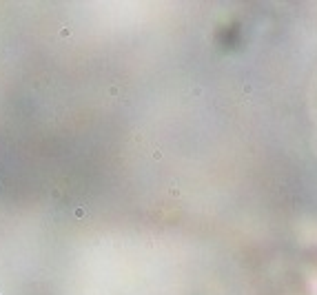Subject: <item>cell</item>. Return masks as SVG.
I'll return each instance as SVG.
<instances>
[{
    "instance_id": "1",
    "label": "cell",
    "mask_w": 317,
    "mask_h": 295,
    "mask_svg": "<svg viewBox=\"0 0 317 295\" xmlns=\"http://www.w3.org/2000/svg\"><path fill=\"white\" fill-rule=\"evenodd\" d=\"M87 213H89V211H87V206H82V204H78V206L73 209V215H75V217H84Z\"/></svg>"
},
{
    "instance_id": "2",
    "label": "cell",
    "mask_w": 317,
    "mask_h": 295,
    "mask_svg": "<svg viewBox=\"0 0 317 295\" xmlns=\"http://www.w3.org/2000/svg\"><path fill=\"white\" fill-rule=\"evenodd\" d=\"M162 156H164V153H162L160 149H153V151H151V158H153V160H162Z\"/></svg>"
},
{
    "instance_id": "3",
    "label": "cell",
    "mask_w": 317,
    "mask_h": 295,
    "mask_svg": "<svg viewBox=\"0 0 317 295\" xmlns=\"http://www.w3.org/2000/svg\"><path fill=\"white\" fill-rule=\"evenodd\" d=\"M60 36H62V38H69V36H71V29H69V27H62V29H60Z\"/></svg>"
},
{
    "instance_id": "4",
    "label": "cell",
    "mask_w": 317,
    "mask_h": 295,
    "mask_svg": "<svg viewBox=\"0 0 317 295\" xmlns=\"http://www.w3.org/2000/svg\"><path fill=\"white\" fill-rule=\"evenodd\" d=\"M120 93V89L115 87V84H111V87H109V96H118Z\"/></svg>"
},
{
    "instance_id": "5",
    "label": "cell",
    "mask_w": 317,
    "mask_h": 295,
    "mask_svg": "<svg viewBox=\"0 0 317 295\" xmlns=\"http://www.w3.org/2000/svg\"><path fill=\"white\" fill-rule=\"evenodd\" d=\"M180 193H182V189H180V186H173V189H171V195H173V198H178Z\"/></svg>"
},
{
    "instance_id": "6",
    "label": "cell",
    "mask_w": 317,
    "mask_h": 295,
    "mask_svg": "<svg viewBox=\"0 0 317 295\" xmlns=\"http://www.w3.org/2000/svg\"><path fill=\"white\" fill-rule=\"evenodd\" d=\"M191 93H193V96H202V87H193Z\"/></svg>"
},
{
    "instance_id": "7",
    "label": "cell",
    "mask_w": 317,
    "mask_h": 295,
    "mask_svg": "<svg viewBox=\"0 0 317 295\" xmlns=\"http://www.w3.org/2000/svg\"><path fill=\"white\" fill-rule=\"evenodd\" d=\"M51 198H60V189H53V191H51Z\"/></svg>"
},
{
    "instance_id": "8",
    "label": "cell",
    "mask_w": 317,
    "mask_h": 295,
    "mask_svg": "<svg viewBox=\"0 0 317 295\" xmlns=\"http://www.w3.org/2000/svg\"><path fill=\"white\" fill-rule=\"evenodd\" d=\"M0 295H5V293H2V291H0Z\"/></svg>"
}]
</instances>
